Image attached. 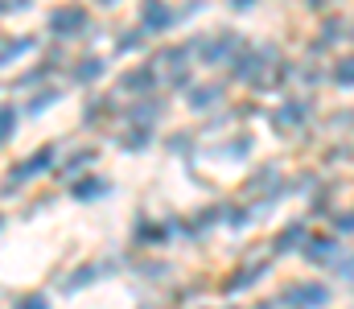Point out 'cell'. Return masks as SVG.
<instances>
[{"mask_svg":"<svg viewBox=\"0 0 354 309\" xmlns=\"http://www.w3.org/2000/svg\"><path fill=\"white\" fill-rule=\"evenodd\" d=\"M338 83H354V58L346 66H338Z\"/></svg>","mask_w":354,"mask_h":309,"instance_id":"cell-1","label":"cell"}]
</instances>
